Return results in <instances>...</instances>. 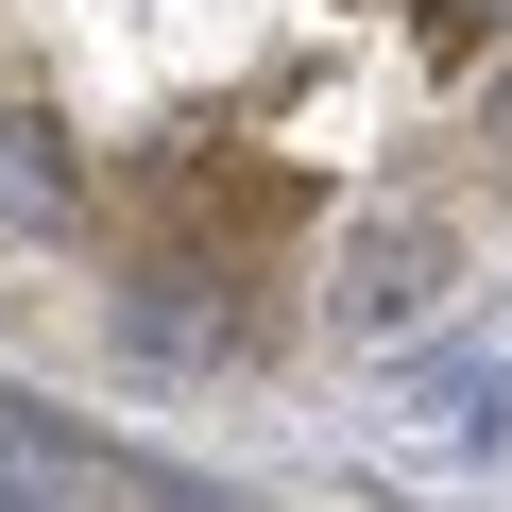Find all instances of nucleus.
Returning <instances> with one entry per match:
<instances>
[{
  "mask_svg": "<svg viewBox=\"0 0 512 512\" xmlns=\"http://www.w3.org/2000/svg\"><path fill=\"white\" fill-rule=\"evenodd\" d=\"M410 427H444V444H512V359H495V342H427V359H410Z\"/></svg>",
  "mask_w": 512,
  "mask_h": 512,
  "instance_id": "nucleus-3",
  "label": "nucleus"
},
{
  "mask_svg": "<svg viewBox=\"0 0 512 512\" xmlns=\"http://www.w3.org/2000/svg\"><path fill=\"white\" fill-rule=\"evenodd\" d=\"M478 137H495V154H512V35H495V52H478Z\"/></svg>",
  "mask_w": 512,
  "mask_h": 512,
  "instance_id": "nucleus-7",
  "label": "nucleus"
},
{
  "mask_svg": "<svg viewBox=\"0 0 512 512\" xmlns=\"http://www.w3.org/2000/svg\"><path fill=\"white\" fill-rule=\"evenodd\" d=\"M0 512H86V461L35 444V427H0Z\"/></svg>",
  "mask_w": 512,
  "mask_h": 512,
  "instance_id": "nucleus-4",
  "label": "nucleus"
},
{
  "mask_svg": "<svg viewBox=\"0 0 512 512\" xmlns=\"http://www.w3.org/2000/svg\"><path fill=\"white\" fill-rule=\"evenodd\" d=\"M103 205V171H86V137L52 120V103H0V239H69Z\"/></svg>",
  "mask_w": 512,
  "mask_h": 512,
  "instance_id": "nucleus-2",
  "label": "nucleus"
},
{
  "mask_svg": "<svg viewBox=\"0 0 512 512\" xmlns=\"http://www.w3.org/2000/svg\"><path fill=\"white\" fill-rule=\"evenodd\" d=\"M103 512H239V495H188L171 461H103Z\"/></svg>",
  "mask_w": 512,
  "mask_h": 512,
  "instance_id": "nucleus-5",
  "label": "nucleus"
},
{
  "mask_svg": "<svg viewBox=\"0 0 512 512\" xmlns=\"http://www.w3.org/2000/svg\"><path fill=\"white\" fill-rule=\"evenodd\" d=\"M444 291H461V222L444 205H359L342 256H325V325L342 342H410Z\"/></svg>",
  "mask_w": 512,
  "mask_h": 512,
  "instance_id": "nucleus-1",
  "label": "nucleus"
},
{
  "mask_svg": "<svg viewBox=\"0 0 512 512\" xmlns=\"http://www.w3.org/2000/svg\"><path fill=\"white\" fill-rule=\"evenodd\" d=\"M427 35H444V52H495V35H512V0H427Z\"/></svg>",
  "mask_w": 512,
  "mask_h": 512,
  "instance_id": "nucleus-6",
  "label": "nucleus"
}]
</instances>
